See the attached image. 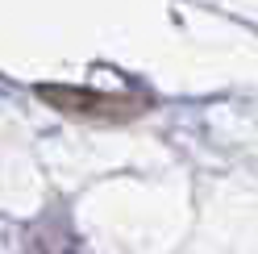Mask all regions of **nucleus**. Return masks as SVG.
Returning a JSON list of instances; mask_svg holds the SVG:
<instances>
[{
    "label": "nucleus",
    "instance_id": "f257e3e1",
    "mask_svg": "<svg viewBox=\"0 0 258 254\" xmlns=\"http://www.w3.org/2000/svg\"><path fill=\"white\" fill-rule=\"evenodd\" d=\"M46 100H54L58 108H71V113H88V117H125V113H138V108H121L129 100L117 96H92V92H71V88H42Z\"/></svg>",
    "mask_w": 258,
    "mask_h": 254
}]
</instances>
